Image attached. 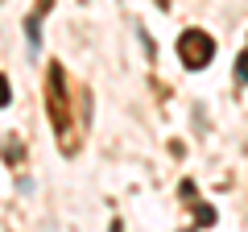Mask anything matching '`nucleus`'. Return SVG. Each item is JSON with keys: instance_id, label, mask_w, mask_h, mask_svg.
Here are the masks:
<instances>
[{"instance_id": "f257e3e1", "label": "nucleus", "mask_w": 248, "mask_h": 232, "mask_svg": "<svg viewBox=\"0 0 248 232\" xmlns=\"http://www.w3.org/2000/svg\"><path fill=\"white\" fill-rule=\"evenodd\" d=\"M71 104H75V96H71V87H66V71H62L58 63H50V79H46V108H50V116H54V129H58V145L66 153H75L79 149V137H75V116H71Z\"/></svg>"}, {"instance_id": "f03ea898", "label": "nucleus", "mask_w": 248, "mask_h": 232, "mask_svg": "<svg viewBox=\"0 0 248 232\" xmlns=\"http://www.w3.org/2000/svg\"><path fill=\"white\" fill-rule=\"evenodd\" d=\"M178 58H182L190 71H203L215 58V37L207 33V29H182V37H178Z\"/></svg>"}, {"instance_id": "7ed1b4c3", "label": "nucleus", "mask_w": 248, "mask_h": 232, "mask_svg": "<svg viewBox=\"0 0 248 232\" xmlns=\"http://www.w3.org/2000/svg\"><path fill=\"white\" fill-rule=\"evenodd\" d=\"M50 9V0H42L37 4V13H29V21H25V33H29V46L37 50V42H42V13Z\"/></svg>"}, {"instance_id": "20e7f679", "label": "nucleus", "mask_w": 248, "mask_h": 232, "mask_svg": "<svg viewBox=\"0 0 248 232\" xmlns=\"http://www.w3.org/2000/svg\"><path fill=\"white\" fill-rule=\"evenodd\" d=\"M195 220L199 224H215V207H195Z\"/></svg>"}, {"instance_id": "39448f33", "label": "nucleus", "mask_w": 248, "mask_h": 232, "mask_svg": "<svg viewBox=\"0 0 248 232\" xmlns=\"http://www.w3.org/2000/svg\"><path fill=\"white\" fill-rule=\"evenodd\" d=\"M236 75H240V79H248V50L240 54V63H236Z\"/></svg>"}, {"instance_id": "423d86ee", "label": "nucleus", "mask_w": 248, "mask_h": 232, "mask_svg": "<svg viewBox=\"0 0 248 232\" xmlns=\"http://www.w3.org/2000/svg\"><path fill=\"white\" fill-rule=\"evenodd\" d=\"M9 104V79H4V75H0V108Z\"/></svg>"}]
</instances>
